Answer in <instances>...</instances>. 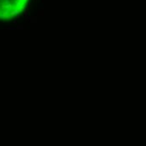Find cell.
Instances as JSON below:
<instances>
[{"label":"cell","instance_id":"cell-1","mask_svg":"<svg viewBox=\"0 0 146 146\" xmlns=\"http://www.w3.org/2000/svg\"><path fill=\"white\" fill-rule=\"evenodd\" d=\"M30 0H0V19L10 20L21 15Z\"/></svg>","mask_w":146,"mask_h":146}]
</instances>
